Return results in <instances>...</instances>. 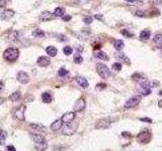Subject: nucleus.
I'll return each mask as SVG.
<instances>
[{"label":"nucleus","mask_w":162,"mask_h":151,"mask_svg":"<svg viewBox=\"0 0 162 151\" xmlns=\"http://www.w3.org/2000/svg\"><path fill=\"white\" fill-rule=\"evenodd\" d=\"M151 84H150V82L149 81H147V80H142L140 82V84H139L138 86V92L140 93L141 95L143 96H148V95H150L151 92H152V90H151Z\"/></svg>","instance_id":"nucleus-1"},{"label":"nucleus","mask_w":162,"mask_h":151,"mask_svg":"<svg viewBox=\"0 0 162 151\" xmlns=\"http://www.w3.org/2000/svg\"><path fill=\"white\" fill-rule=\"evenodd\" d=\"M19 49L15 48H9L3 53V58L7 62H14L19 58Z\"/></svg>","instance_id":"nucleus-2"},{"label":"nucleus","mask_w":162,"mask_h":151,"mask_svg":"<svg viewBox=\"0 0 162 151\" xmlns=\"http://www.w3.org/2000/svg\"><path fill=\"white\" fill-rule=\"evenodd\" d=\"M96 71L97 74L100 75L102 79H109L111 77V71L110 68H107L105 63H97L96 65Z\"/></svg>","instance_id":"nucleus-3"},{"label":"nucleus","mask_w":162,"mask_h":151,"mask_svg":"<svg viewBox=\"0 0 162 151\" xmlns=\"http://www.w3.org/2000/svg\"><path fill=\"white\" fill-rule=\"evenodd\" d=\"M141 96L140 95H136V96H133L132 98H130L127 102L125 104V108L126 109H132V108H135L137 107L139 103L141 102Z\"/></svg>","instance_id":"nucleus-4"},{"label":"nucleus","mask_w":162,"mask_h":151,"mask_svg":"<svg viewBox=\"0 0 162 151\" xmlns=\"http://www.w3.org/2000/svg\"><path fill=\"white\" fill-rule=\"evenodd\" d=\"M151 139H152V135H151L150 132H148V131L141 132V133H139L138 136H137V141L141 144L149 143L151 141Z\"/></svg>","instance_id":"nucleus-5"},{"label":"nucleus","mask_w":162,"mask_h":151,"mask_svg":"<svg viewBox=\"0 0 162 151\" xmlns=\"http://www.w3.org/2000/svg\"><path fill=\"white\" fill-rule=\"evenodd\" d=\"M76 130H77V124L76 123H69V124H66L62 129V133L64 135H73Z\"/></svg>","instance_id":"nucleus-6"},{"label":"nucleus","mask_w":162,"mask_h":151,"mask_svg":"<svg viewBox=\"0 0 162 151\" xmlns=\"http://www.w3.org/2000/svg\"><path fill=\"white\" fill-rule=\"evenodd\" d=\"M24 112H25V106L24 105H20V106L15 109L14 111V117L16 119H19V120L24 121Z\"/></svg>","instance_id":"nucleus-7"},{"label":"nucleus","mask_w":162,"mask_h":151,"mask_svg":"<svg viewBox=\"0 0 162 151\" xmlns=\"http://www.w3.org/2000/svg\"><path fill=\"white\" fill-rule=\"evenodd\" d=\"M74 119H75V112H67L62 116L61 120L65 124H69V123L73 122Z\"/></svg>","instance_id":"nucleus-8"},{"label":"nucleus","mask_w":162,"mask_h":151,"mask_svg":"<svg viewBox=\"0 0 162 151\" xmlns=\"http://www.w3.org/2000/svg\"><path fill=\"white\" fill-rule=\"evenodd\" d=\"M85 108V101L83 98H80L78 99L77 101L75 102V105H74V111L75 112H81V111H83Z\"/></svg>","instance_id":"nucleus-9"},{"label":"nucleus","mask_w":162,"mask_h":151,"mask_svg":"<svg viewBox=\"0 0 162 151\" xmlns=\"http://www.w3.org/2000/svg\"><path fill=\"white\" fill-rule=\"evenodd\" d=\"M115 58H118L119 61H121L122 63H125L126 65H128V66H130L131 65V62H130V59H129V58L127 57V54H125L124 53H115Z\"/></svg>","instance_id":"nucleus-10"},{"label":"nucleus","mask_w":162,"mask_h":151,"mask_svg":"<svg viewBox=\"0 0 162 151\" xmlns=\"http://www.w3.org/2000/svg\"><path fill=\"white\" fill-rule=\"evenodd\" d=\"M110 125H111V123L107 119H100V120L96 123L95 128L96 129H100V128H105H105H109Z\"/></svg>","instance_id":"nucleus-11"},{"label":"nucleus","mask_w":162,"mask_h":151,"mask_svg":"<svg viewBox=\"0 0 162 151\" xmlns=\"http://www.w3.org/2000/svg\"><path fill=\"white\" fill-rule=\"evenodd\" d=\"M17 80L19 82H20L21 84H25L29 82V75L24 72H19L17 74Z\"/></svg>","instance_id":"nucleus-12"},{"label":"nucleus","mask_w":162,"mask_h":151,"mask_svg":"<svg viewBox=\"0 0 162 151\" xmlns=\"http://www.w3.org/2000/svg\"><path fill=\"white\" fill-rule=\"evenodd\" d=\"M14 14V11L13 10H10V9H6V10H4L1 14V19L3 20H9L10 18L13 16Z\"/></svg>","instance_id":"nucleus-13"},{"label":"nucleus","mask_w":162,"mask_h":151,"mask_svg":"<svg viewBox=\"0 0 162 151\" xmlns=\"http://www.w3.org/2000/svg\"><path fill=\"white\" fill-rule=\"evenodd\" d=\"M54 16L55 15H53L50 11H44V12H42L40 18V20H43V21H49V20H52Z\"/></svg>","instance_id":"nucleus-14"},{"label":"nucleus","mask_w":162,"mask_h":151,"mask_svg":"<svg viewBox=\"0 0 162 151\" xmlns=\"http://www.w3.org/2000/svg\"><path fill=\"white\" fill-rule=\"evenodd\" d=\"M76 81H77V83L79 84V86H80V87H82V88H84V89L88 88L89 84H88V82H87V80H86V79H85V78L78 76L77 78H76Z\"/></svg>","instance_id":"nucleus-15"},{"label":"nucleus","mask_w":162,"mask_h":151,"mask_svg":"<svg viewBox=\"0 0 162 151\" xmlns=\"http://www.w3.org/2000/svg\"><path fill=\"white\" fill-rule=\"evenodd\" d=\"M38 65L40 66V67H48L50 65V59L46 57H40L38 58Z\"/></svg>","instance_id":"nucleus-16"},{"label":"nucleus","mask_w":162,"mask_h":151,"mask_svg":"<svg viewBox=\"0 0 162 151\" xmlns=\"http://www.w3.org/2000/svg\"><path fill=\"white\" fill-rule=\"evenodd\" d=\"M31 139L35 141V144H39V143H43V142H46V140H45L44 137L40 135V134H31L30 135Z\"/></svg>","instance_id":"nucleus-17"},{"label":"nucleus","mask_w":162,"mask_h":151,"mask_svg":"<svg viewBox=\"0 0 162 151\" xmlns=\"http://www.w3.org/2000/svg\"><path fill=\"white\" fill-rule=\"evenodd\" d=\"M112 44H114L115 48L116 50H119V52L123 49L124 47H125V43H124V42L122 39H115L114 42H112Z\"/></svg>","instance_id":"nucleus-18"},{"label":"nucleus","mask_w":162,"mask_h":151,"mask_svg":"<svg viewBox=\"0 0 162 151\" xmlns=\"http://www.w3.org/2000/svg\"><path fill=\"white\" fill-rule=\"evenodd\" d=\"M62 124H63V122L61 119H59V120H56V121H54L52 124H51V129L53 131H57V130H59L61 129V127H62Z\"/></svg>","instance_id":"nucleus-19"},{"label":"nucleus","mask_w":162,"mask_h":151,"mask_svg":"<svg viewBox=\"0 0 162 151\" xmlns=\"http://www.w3.org/2000/svg\"><path fill=\"white\" fill-rule=\"evenodd\" d=\"M150 35H151V31L148 29H145L140 33V38L142 40H148L150 38Z\"/></svg>","instance_id":"nucleus-20"},{"label":"nucleus","mask_w":162,"mask_h":151,"mask_svg":"<svg viewBox=\"0 0 162 151\" xmlns=\"http://www.w3.org/2000/svg\"><path fill=\"white\" fill-rule=\"evenodd\" d=\"M30 129H33L35 130V134H40L43 131H45V129L42 127V126H40V125H35V124H30Z\"/></svg>","instance_id":"nucleus-21"},{"label":"nucleus","mask_w":162,"mask_h":151,"mask_svg":"<svg viewBox=\"0 0 162 151\" xmlns=\"http://www.w3.org/2000/svg\"><path fill=\"white\" fill-rule=\"evenodd\" d=\"M153 43L156 45H158V48H162V34H156L153 38Z\"/></svg>","instance_id":"nucleus-22"},{"label":"nucleus","mask_w":162,"mask_h":151,"mask_svg":"<svg viewBox=\"0 0 162 151\" xmlns=\"http://www.w3.org/2000/svg\"><path fill=\"white\" fill-rule=\"evenodd\" d=\"M95 57L97 58H100V59H102V61H109V59H110L109 56H107V54L105 53H103V52H98V53H95Z\"/></svg>","instance_id":"nucleus-23"},{"label":"nucleus","mask_w":162,"mask_h":151,"mask_svg":"<svg viewBox=\"0 0 162 151\" xmlns=\"http://www.w3.org/2000/svg\"><path fill=\"white\" fill-rule=\"evenodd\" d=\"M46 52H47V53L49 54V56L53 58L57 54V48L55 47H49V48H47Z\"/></svg>","instance_id":"nucleus-24"},{"label":"nucleus","mask_w":162,"mask_h":151,"mask_svg":"<svg viewBox=\"0 0 162 151\" xmlns=\"http://www.w3.org/2000/svg\"><path fill=\"white\" fill-rule=\"evenodd\" d=\"M35 147L38 151H45L48 148V144L47 142H43V143H39V144H35Z\"/></svg>","instance_id":"nucleus-25"},{"label":"nucleus","mask_w":162,"mask_h":151,"mask_svg":"<svg viewBox=\"0 0 162 151\" xmlns=\"http://www.w3.org/2000/svg\"><path fill=\"white\" fill-rule=\"evenodd\" d=\"M42 100H43L44 103L49 104V103H51L52 97H51V95L49 94V93H44V94L42 95Z\"/></svg>","instance_id":"nucleus-26"},{"label":"nucleus","mask_w":162,"mask_h":151,"mask_svg":"<svg viewBox=\"0 0 162 151\" xmlns=\"http://www.w3.org/2000/svg\"><path fill=\"white\" fill-rule=\"evenodd\" d=\"M65 13V9L63 7H57L54 11V15L55 16H63Z\"/></svg>","instance_id":"nucleus-27"},{"label":"nucleus","mask_w":162,"mask_h":151,"mask_svg":"<svg viewBox=\"0 0 162 151\" xmlns=\"http://www.w3.org/2000/svg\"><path fill=\"white\" fill-rule=\"evenodd\" d=\"M33 35L35 36V38H43L45 33H44V31L40 30V29H35L33 31Z\"/></svg>","instance_id":"nucleus-28"},{"label":"nucleus","mask_w":162,"mask_h":151,"mask_svg":"<svg viewBox=\"0 0 162 151\" xmlns=\"http://www.w3.org/2000/svg\"><path fill=\"white\" fill-rule=\"evenodd\" d=\"M19 95H20V94H19V92H15V93H13V94L10 96L9 99L12 101V102H17V101L19 100V97H20Z\"/></svg>","instance_id":"nucleus-29"},{"label":"nucleus","mask_w":162,"mask_h":151,"mask_svg":"<svg viewBox=\"0 0 162 151\" xmlns=\"http://www.w3.org/2000/svg\"><path fill=\"white\" fill-rule=\"evenodd\" d=\"M82 62H83V58L81 57V54L76 53L74 56V63H81Z\"/></svg>","instance_id":"nucleus-30"},{"label":"nucleus","mask_w":162,"mask_h":151,"mask_svg":"<svg viewBox=\"0 0 162 151\" xmlns=\"http://www.w3.org/2000/svg\"><path fill=\"white\" fill-rule=\"evenodd\" d=\"M112 70L116 71V72L122 71V63H115L114 65H112Z\"/></svg>","instance_id":"nucleus-31"},{"label":"nucleus","mask_w":162,"mask_h":151,"mask_svg":"<svg viewBox=\"0 0 162 151\" xmlns=\"http://www.w3.org/2000/svg\"><path fill=\"white\" fill-rule=\"evenodd\" d=\"M58 75H59L60 77H64L66 75H68V71H67L66 68H61L59 70V72H58Z\"/></svg>","instance_id":"nucleus-32"},{"label":"nucleus","mask_w":162,"mask_h":151,"mask_svg":"<svg viewBox=\"0 0 162 151\" xmlns=\"http://www.w3.org/2000/svg\"><path fill=\"white\" fill-rule=\"evenodd\" d=\"M63 52H64V53L66 54V56H70V54L72 53V52H73V49H72L71 47H65L64 49H63Z\"/></svg>","instance_id":"nucleus-33"},{"label":"nucleus","mask_w":162,"mask_h":151,"mask_svg":"<svg viewBox=\"0 0 162 151\" xmlns=\"http://www.w3.org/2000/svg\"><path fill=\"white\" fill-rule=\"evenodd\" d=\"M127 2L133 3V4H138V5H141L143 3V0H126Z\"/></svg>","instance_id":"nucleus-34"},{"label":"nucleus","mask_w":162,"mask_h":151,"mask_svg":"<svg viewBox=\"0 0 162 151\" xmlns=\"http://www.w3.org/2000/svg\"><path fill=\"white\" fill-rule=\"evenodd\" d=\"M132 78L134 80H136V81H138V80H143V76L141 75V74H138V73H136V74H134L133 76H132Z\"/></svg>","instance_id":"nucleus-35"},{"label":"nucleus","mask_w":162,"mask_h":151,"mask_svg":"<svg viewBox=\"0 0 162 151\" xmlns=\"http://www.w3.org/2000/svg\"><path fill=\"white\" fill-rule=\"evenodd\" d=\"M105 88H106V84H102V83H100V84H97V85H96V90H98V91L105 90Z\"/></svg>","instance_id":"nucleus-36"},{"label":"nucleus","mask_w":162,"mask_h":151,"mask_svg":"<svg viewBox=\"0 0 162 151\" xmlns=\"http://www.w3.org/2000/svg\"><path fill=\"white\" fill-rule=\"evenodd\" d=\"M92 17L91 16H87V17H84V19H83V21L85 22V23L86 24H90L91 22H92Z\"/></svg>","instance_id":"nucleus-37"},{"label":"nucleus","mask_w":162,"mask_h":151,"mask_svg":"<svg viewBox=\"0 0 162 151\" xmlns=\"http://www.w3.org/2000/svg\"><path fill=\"white\" fill-rule=\"evenodd\" d=\"M4 141H5V135L2 131H0V144H4Z\"/></svg>","instance_id":"nucleus-38"},{"label":"nucleus","mask_w":162,"mask_h":151,"mask_svg":"<svg viewBox=\"0 0 162 151\" xmlns=\"http://www.w3.org/2000/svg\"><path fill=\"white\" fill-rule=\"evenodd\" d=\"M122 34L125 35V36H128V38H132V36H133V34H132V33H130L129 31H128V30H126V29L122 30Z\"/></svg>","instance_id":"nucleus-39"},{"label":"nucleus","mask_w":162,"mask_h":151,"mask_svg":"<svg viewBox=\"0 0 162 151\" xmlns=\"http://www.w3.org/2000/svg\"><path fill=\"white\" fill-rule=\"evenodd\" d=\"M149 1L154 4V5H160V4H162V0H149Z\"/></svg>","instance_id":"nucleus-40"},{"label":"nucleus","mask_w":162,"mask_h":151,"mask_svg":"<svg viewBox=\"0 0 162 151\" xmlns=\"http://www.w3.org/2000/svg\"><path fill=\"white\" fill-rule=\"evenodd\" d=\"M140 121H142V122H147V123H152V120H151L150 118H141Z\"/></svg>","instance_id":"nucleus-41"},{"label":"nucleus","mask_w":162,"mask_h":151,"mask_svg":"<svg viewBox=\"0 0 162 151\" xmlns=\"http://www.w3.org/2000/svg\"><path fill=\"white\" fill-rule=\"evenodd\" d=\"M6 150H7V151H16L15 148H14V146H12V145L7 146V147H6Z\"/></svg>","instance_id":"nucleus-42"},{"label":"nucleus","mask_w":162,"mask_h":151,"mask_svg":"<svg viewBox=\"0 0 162 151\" xmlns=\"http://www.w3.org/2000/svg\"><path fill=\"white\" fill-rule=\"evenodd\" d=\"M71 19V16L70 15H66V16H63V20L64 21H68Z\"/></svg>","instance_id":"nucleus-43"},{"label":"nucleus","mask_w":162,"mask_h":151,"mask_svg":"<svg viewBox=\"0 0 162 151\" xmlns=\"http://www.w3.org/2000/svg\"><path fill=\"white\" fill-rule=\"evenodd\" d=\"M5 5V1H3V0H0V7H2Z\"/></svg>","instance_id":"nucleus-44"},{"label":"nucleus","mask_w":162,"mask_h":151,"mask_svg":"<svg viewBox=\"0 0 162 151\" xmlns=\"http://www.w3.org/2000/svg\"><path fill=\"white\" fill-rule=\"evenodd\" d=\"M158 106H159V108H162V100H160L158 102Z\"/></svg>","instance_id":"nucleus-45"},{"label":"nucleus","mask_w":162,"mask_h":151,"mask_svg":"<svg viewBox=\"0 0 162 151\" xmlns=\"http://www.w3.org/2000/svg\"><path fill=\"white\" fill-rule=\"evenodd\" d=\"M2 89H3V83H2L1 81H0V91H1Z\"/></svg>","instance_id":"nucleus-46"},{"label":"nucleus","mask_w":162,"mask_h":151,"mask_svg":"<svg viewBox=\"0 0 162 151\" xmlns=\"http://www.w3.org/2000/svg\"><path fill=\"white\" fill-rule=\"evenodd\" d=\"M2 103H4V99H2V98H0V105H1Z\"/></svg>","instance_id":"nucleus-47"},{"label":"nucleus","mask_w":162,"mask_h":151,"mask_svg":"<svg viewBox=\"0 0 162 151\" xmlns=\"http://www.w3.org/2000/svg\"><path fill=\"white\" fill-rule=\"evenodd\" d=\"M159 94H160V95H161V96H162V91H161V92H160V93H159Z\"/></svg>","instance_id":"nucleus-48"},{"label":"nucleus","mask_w":162,"mask_h":151,"mask_svg":"<svg viewBox=\"0 0 162 151\" xmlns=\"http://www.w3.org/2000/svg\"><path fill=\"white\" fill-rule=\"evenodd\" d=\"M0 151H1V150H0Z\"/></svg>","instance_id":"nucleus-49"}]
</instances>
